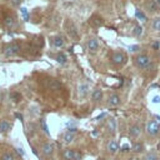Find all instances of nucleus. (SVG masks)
<instances>
[{"label":"nucleus","instance_id":"nucleus-9","mask_svg":"<svg viewBox=\"0 0 160 160\" xmlns=\"http://www.w3.org/2000/svg\"><path fill=\"white\" fill-rule=\"evenodd\" d=\"M140 134H141V128H140L139 124H134V125L130 126V129H129V135H130V138L136 139V138L140 136Z\"/></svg>","mask_w":160,"mask_h":160},{"label":"nucleus","instance_id":"nucleus-40","mask_svg":"<svg viewBox=\"0 0 160 160\" xmlns=\"http://www.w3.org/2000/svg\"><path fill=\"white\" fill-rule=\"evenodd\" d=\"M104 116H105V112H102V114H100L99 116H96L95 120H99V119H101V118H104Z\"/></svg>","mask_w":160,"mask_h":160},{"label":"nucleus","instance_id":"nucleus-24","mask_svg":"<svg viewBox=\"0 0 160 160\" xmlns=\"http://www.w3.org/2000/svg\"><path fill=\"white\" fill-rule=\"evenodd\" d=\"M52 45L55 48H61L64 45V39L61 36H54L52 38Z\"/></svg>","mask_w":160,"mask_h":160},{"label":"nucleus","instance_id":"nucleus-21","mask_svg":"<svg viewBox=\"0 0 160 160\" xmlns=\"http://www.w3.org/2000/svg\"><path fill=\"white\" fill-rule=\"evenodd\" d=\"M131 150L134 151V152H136V154H139V152H142L145 149H144V144L142 142H134L132 144V148H131Z\"/></svg>","mask_w":160,"mask_h":160},{"label":"nucleus","instance_id":"nucleus-8","mask_svg":"<svg viewBox=\"0 0 160 160\" xmlns=\"http://www.w3.org/2000/svg\"><path fill=\"white\" fill-rule=\"evenodd\" d=\"M54 151H55V146H54L52 142H45V144H42V146H41V152H42L44 156L49 158V156H51V155L54 154Z\"/></svg>","mask_w":160,"mask_h":160},{"label":"nucleus","instance_id":"nucleus-4","mask_svg":"<svg viewBox=\"0 0 160 160\" xmlns=\"http://www.w3.org/2000/svg\"><path fill=\"white\" fill-rule=\"evenodd\" d=\"M65 30H66V32L69 34V36H70V38H72V39H75V40H78V39H79L78 29H76L75 24H74L71 20H68V21H66V24H65Z\"/></svg>","mask_w":160,"mask_h":160},{"label":"nucleus","instance_id":"nucleus-17","mask_svg":"<svg viewBox=\"0 0 160 160\" xmlns=\"http://www.w3.org/2000/svg\"><path fill=\"white\" fill-rule=\"evenodd\" d=\"M141 160H159V154L155 150H150L142 156Z\"/></svg>","mask_w":160,"mask_h":160},{"label":"nucleus","instance_id":"nucleus-5","mask_svg":"<svg viewBox=\"0 0 160 160\" xmlns=\"http://www.w3.org/2000/svg\"><path fill=\"white\" fill-rule=\"evenodd\" d=\"M111 61L115 64V65H124L126 61H128V56L121 52V51H116L112 54L111 56Z\"/></svg>","mask_w":160,"mask_h":160},{"label":"nucleus","instance_id":"nucleus-30","mask_svg":"<svg viewBox=\"0 0 160 160\" xmlns=\"http://www.w3.org/2000/svg\"><path fill=\"white\" fill-rule=\"evenodd\" d=\"M134 35L135 36H140L141 35V32H142V28L140 26V25H135V28H134Z\"/></svg>","mask_w":160,"mask_h":160},{"label":"nucleus","instance_id":"nucleus-13","mask_svg":"<svg viewBox=\"0 0 160 160\" xmlns=\"http://www.w3.org/2000/svg\"><path fill=\"white\" fill-rule=\"evenodd\" d=\"M88 49H89L91 52H94V51H96V50L99 49V41H98L96 38H92V39H90V40L88 41Z\"/></svg>","mask_w":160,"mask_h":160},{"label":"nucleus","instance_id":"nucleus-18","mask_svg":"<svg viewBox=\"0 0 160 160\" xmlns=\"http://www.w3.org/2000/svg\"><path fill=\"white\" fill-rule=\"evenodd\" d=\"M119 150V145H118V141L116 140H110L109 141V144H108V151L110 152V154H115L116 151Z\"/></svg>","mask_w":160,"mask_h":160},{"label":"nucleus","instance_id":"nucleus-34","mask_svg":"<svg viewBox=\"0 0 160 160\" xmlns=\"http://www.w3.org/2000/svg\"><path fill=\"white\" fill-rule=\"evenodd\" d=\"M121 151H124V152H128V151H130V146H129L128 144H124V145L121 146Z\"/></svg>","mask_w":160,"mask_h":160},{"label":"nucleus","instance_id":"nucleus-15","mask_svg":"<svg viewBox=\"0 0 160 160\" xmlns=\"http://www.w3.org/2000/svg\"><path fill=\"white\" fill-rule=\"evenodd\" d=\"M101 99H102V91L100 89H94L91 92V100L95 102H99L101 101Z\"/></svg>","mask_w":160,"mask_h":160},{"label":"nucleus","instance_id":"nucleus-29","mask_svg":"<svg viewBox=\"0 0 160 160\" xmlns=\"http://www.w3.org/2000/svg\"><path fill=\"white\" fill-rule=\"evenodd\" d=\"M152 29L155 31H160V18H156L152 22Z\"/></svg>","mask_w":160,"mask_h":160},{"label":"nucleus","instance_id":"nucleus-12","mask_svg":"<svg viewBox=\"0 0 160 160\" xmlns=\"http://www.w3.org/2000/svg\"><path fill=\"white\" fill-rule=\"evenodd\" d=\"M106 129H108L109 134H111V135H114V134L116 132V120H115L114 118H110V119L108 120Z\"/></svg>","mask_w":160,"mask_h":160},{"label":"nucleus","instance_id":"nucleus-2","mask_svg":"<svg viewBox=\"0 0 160 160\" xmlns=\"http://www.w3.org/2000/svg\"><path fill=\"white\" fill-rule=\"evenodd\" d=\"M146 132L149 136H156L159 135L160 132V124L156 121V120H151L148 122V126H146Z\"/></svg>","mask_w":160,"mask_h":160},{"label":"nucleus","instance_id":"nucleus-31","mask_svg":"<svg viewBox=\"0 0 160 160\" xmlns=\"http://www.w3.org/2000/svg\"><path fill=\"white\" fill-rule=\"evenodd\" d=\"M74 160H82V154L80 150H75L74 152Z\"/></svg>","mask_w":160,"mask_h":160},{"label":"nucleus","instance_id":"nucleus-33","mask_svg":"<svg viewBox=\"0 0 160 160\" xmlns=\"http://www.w3.org/2000/svg\"><path fill=\"white\" fill-rule=\"evenodd\" d=\"M128 49H129L130 51H132V52H136V51L140 50V46H139V45H130Z\"/></svg>","mask_w":160,"mask_h":160},{"label":"nucleus","instance_id":"nucleus-32","mask_svg":"<svg viewBox=\"0 0 160 160\" xmlns=\"http://www.w3.org/2000/svg\"><path fill=\"white\" fill-rule=\"evenodd\" d=\"M20 12L22 14V16H24L25 20H29V12H28V9L26 8H21L20 9Z\"/></svg>","mask_w":160,"mask_h":160},{"label":"nucleus","instance_id":"nucleus-35","mask_svg":"<svg viewBox=\"0 0 160 160\" xmlns=\"http://www.w3.org/2000/svg\"><path fill=\"white\" fill-rule=\"evenodd\" d=\"M12 5H15V6H18V5H20V2H21V0H9Z\"/></svg>","mask_w":160,"mask_h":160},{"label":"nucleus","instance_id":"nucleus-39","mask_svg":"<svg viewBox=\"0 0 160 160\" xmlns=\"http://www.w3.org/2000/svg\"><path fill=\"white\" fill-rule=\"evenodd\" d=\"M152 101H154V102H156V104H158V102H160V96H154Z\"/></svg>","mask_w":160,"mask_h":160},{"label":"nucleus","instance_id":"nucleus-19","mask_svg":"<svg viewBox=\"0 0 160 160\" xmlns=\"http://www.w3.org/2000/svg\"><path fill=\"white\" fill-rule=\"evenodd\" d=\"M90 24H91L92 28H100L102 25V19L100 16H98V15H94L90 19Z\"/></svg>","mask_w":160,"mask_h":160},{"label":"nucleus","instance_id":"nucleus-7","mask_svg":"<svg viewBox=\"0 0 160 160\" xmlns=\"http://www.w3.org/2000/svg\"><path fill=\"white\" fill-rule=\"evenodd\" d=\"M46 88L52 91H60L61 90V82L58 79H48L46 80Z\"/></svg>","mask_w":160,"mask_h":160},{"label":"nucleus","instance_id":"nucleus-27","mask_svg":"<svg viewBox=\"0 0 160 160\" xmlns=\"http://www.w3.org/2000/svg\"><path fill=\"white\" fill-rule=\"evenodd\" d=\"M10 98H11V100H12L14 102H19V101L21 100V95H20L18 91H15V92H11Z\"/></svg>","mask_w":160,"mask_h":160},{"label":"nucleus","instance_id":"nucleus-41","mask_svg":"<svg viewBox=\"0 0 160 160\" xmlns=\"http://www.w3.org/2000/svg\"><path fill=\"white\" fill-rule=\"evenodd\" d=\"M155 119H156V121L160 124V115H155Z\"/></svg>","mask_w":160,"mask_h":160},{"label":"nucleus","instance_id":"nucleus-14","mask_svg":"<svg viewBox=\"0 0 160 160\" xmlns=\"http://www.w3.org/2000/svg\"><path fill=\"white\" fill-rule=\"evenodd\" d=\"M108 104L110 106H118L120 104V96L118 94H111L108 99Z\"/></svg>","mask_w":160,"mask_h":160},{"label":"nucleus","instance_id":"nucleus-1","mask_svg":"<svg viewBox=\"0 0 160 160\" xmlns=\"http://www.w3.org/2000/svg\"><path fill=\"white\" fill-rule=\"evenodd\" d=\"M134 64L140 68V69H149L151 66V60H150V56L146 55V54H140V55H136L134 58Z\"/></svg>","mask_w":160,"mask_h":160},{"label":"nucleus","instance_id":"nucleus-25","mask_svg":"<svg viewBox=\"0 0 160 160\" xmlns=\"http://www.w3.org/2000/svg\"><path fill=\"white\" fill-rule=\"evenodd\" d=\"M40 125H41V129H42V131L49 136L50 135V131H49V128H48V125H46V121H45V119L42 118V119H40Z\"/></svg>","mask_w":160,"mask_h":160},{"label":"nucleus","instance_id":"nucleus-26","mask_svg":"<svg viewBox=\"0 0 160 160\" xmlns=\"http://www.w3.org/2000/svg\"><path fill=\"white\" fill-rule=\"evenodd\" d=\"M135 18L139 19V20H141V21H146V15L144 12H141L139 9L135 10Z\"/></svg>","mask_w":160,"mask_h":160},{"label":"nucleus","instance_id":"nucleus-38","mask_svg":"<svg viewBox=\"0 0 160 160\" xmlns=\"http://www.w3.org/2000/svg\"><path fill=\"white\" fill-rule=\"evenodd\" d=\"M16 151H18V152H19L21 156H24V155H25V152L22 151V149H21V148H16Z\"/></svg>","mask_w":160,"mask_h":160},{"label":"nucleus","instance_id":"nucleus-37","mask_svg":"<svg viewBox=\"0 0 160 160\" xmlns=\"http://www.w3.org/2000/svg\"><path fill=\"white\" fill-rule=\"evenodd\" d=\"M15 118H18V119H19V120H21V121L24 120L22 115H21V114H19V112H15Z\"/></svg>","mask_w":160,"mask_h":160},{"label":"nucleus","instance_id":"nucleus-6","mask_svg":"<svg viewBox=\"0 0 160 160\" xmlns=\"http://www.w3.org/2000/svg\"><path fill=\"white\" fill-rule=\"evenodd\" d=\"M75 134H76V128H70V129H68V130L62 134V141H64V144H70V142H72V140L75 139Z\"/></svg>","mask_w":160,"mask_h":160},{"label":"nucleus","instance_id":"nucleus-11","mask_svg":"<svg viewBox=\"0 0 160 160\" xmlns=\"http://www.w3.org/2000/svg\"><path fill=\"white\" fill-rule=\"evenodd\" d=\"M145 8L149 12H155L159 10V4L156 2V0H148L145 4Z\"/></svg>","mask_w":160,"mask_h":160},{"label":"nucleus","instance_id":"nucleus-3","mask_svg":"<svg viewBox=\"0 0 160 160\" xmlns=\"http://www.w3.org/2000/svg\"><path fill=\"white\" fill-rule=\"evenodd\" d=\"M20 51V45L18 42H12V44H9L4 48V55L6 58H10V56H14L16 54H19Z\"/></svg>","mask_w":160,"mask_h":160},{"label":"nucleus","instance_id":"nucleus-20","mask_svg":"<svg viewBox=\"0 0 160 160\" xmlns=\"http://www.w3.org/2000/svg\"><path fill=\"white\" fill-rule=\"evenodd\" d=\"M11 129V124L8 120H1L0 121V132H8Z\"/></svg>","mask_w":160,"mask_h":160},{"label":"nucleus","instance_id":"nucleus-16","mask_svg":"<svg viewBox=\"0 0 160 160\" xmlns=\"http://www.w3.org/2000/svg\"><path fill=\"white\" fill-rule=\"evenodd\" d=\"M74 152H75L74 149H64L61 151V155L64 160H74Z\"/></svg>","mask_w":160,"mask_h":160},{"label":"nucleus","instance_id":"nucleus-10","mask_svg":"<svg viewBox=\"0 0 160 160\" xmlns=\"http://www.w3.org/2000/svg\"><path fill=\"white\" fill-rule=\"evenodd\" d=\"M4 25H5V28H8V29H12V28L16 26V19H15L12 15H6V16L4 18Z\"/></svg>","mask_w":160,"mask_h":160},{"label":"nucleus","instance_id":"nucleus-42","mask_svg":"<svg viewBox=\"0 0 160 160\" xmlns=\"http://www.w3.org/2000/svg\"><path fill=\"white\" fill-rule=\"evenodd\" d=\"M156 2H158V4H159V5H160V0H156Z\"/></svg>","mask_w":160,"mask_h":160},{"label":"nucleus","instance_id":"nucleus-28","mask_svg":"<svg viewBox=\"0 0 160 160\" xmlns=\"http://www.w3.org/2000/svg\"><path fill=\"white\" fill-rule=\"evenodd\" d=\"M0 160H15V158L11 152H4L0 158Z\"/></svg>","mask_w":160,"mask_h":160},{"label":"nucleus","instance_id":"nucleus-22","mask_svg":"<svg viewBox=\"0 0 160 160\" xmlns=\"http://www.w3.org/2000/svg\"><path fill=\"white\" fill-rule=\"evenodd\" d=\"M55 60L59 62V64H66V61H68V56L65 55V52H59V54H56V56H55Z\"/></svg>","mask_w":160,"mask_h":160},{"label":"nucleus","instance_id":"nucleus-23","mask_svg":"<svg viewBox=\"0 0 160 160\" xmlns=\"http://www.w3.org/2000/svg\"><path fill=\"white\" fill-rule=\"evenodd\" d=\"M88 90H89V86H88V84H80V86H79V96H80V98H84V96H86V94H88Z\"/></svg>","mask_w":160,"mask_h":160},{"label":"nucleus","instance_id":"nucleus-36","mask_svg":"<svg viewBox=\"0 0 160 160\" xmlns=\"http://www.w3.org/2000/svg\"><path fill=\"white\" fill-rule=\"evenodd\" d=\"M159 46H160V42H159V41H155V42L152 44V49H155V50H158Z\"/></svg>","mask_w":160,"mask_h":160},{"label":"nucleus","instance_id":"nucleus-43","mask_svg":"<svg viewBox=\"0 0 160 160\" xmlns=\"http://www.w3.org/2000/svg\"><path fill=\"white\" fill-rule=\"evenodd\" d=\"M100 160H106V159H100Z\"/></svg>","mask_w":160,"mask_h":160}]
</instances>
